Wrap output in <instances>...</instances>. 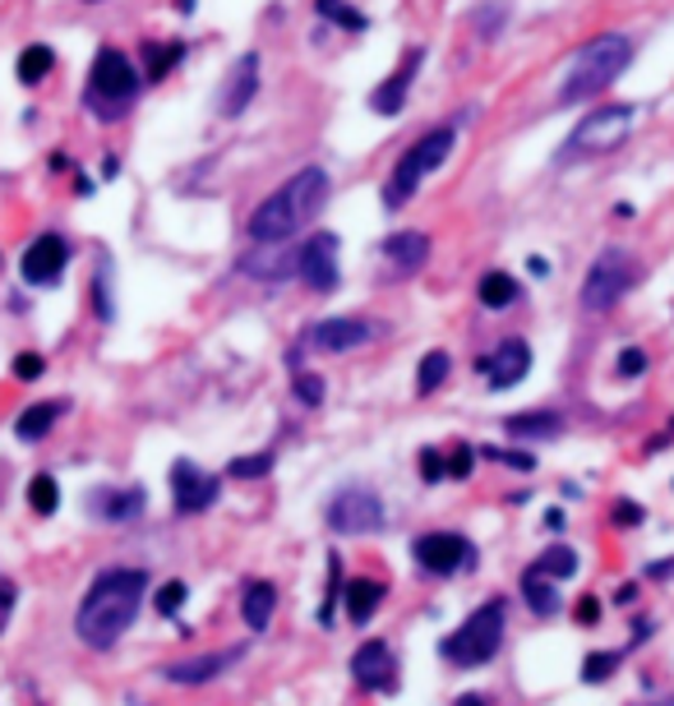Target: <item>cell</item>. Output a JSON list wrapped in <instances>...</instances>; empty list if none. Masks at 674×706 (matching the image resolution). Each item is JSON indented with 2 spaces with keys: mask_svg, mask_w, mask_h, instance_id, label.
Returning <instances> with one entry per match:
<instances>
[{
  "mask_svg": "<svg viewBox=\"0 0 674 706\" xmlns=\"http://www.w3.org/2000/svg\"><path fill=\"white\" fill-rule=\"evenodd\" d=\"M383 259H388V264H393L402 277H407V273H421L425 259H430V235H425V231H398V235H388V241H383Z\"/></svg>",
  "mask_w": 674,
  "mask_h": 706,
  "instance_id": "44dd1931",
  "label": "cell"
},
{
  "mask_svg": "<svg viewBox=\"0 0 674 706\" xmlns=\"http://www.w3.org/2000/svg\"><path fill=\"white\" fill-rule=\"evenodd\" d=\"M476 471V449L472 443H453V453H449V476L453 481H466Z\"/></svg>",
  "mask_w": 674,
  "mask_h": 706,
  "instance_id": "74e56055",
  "label": "cell"
},
{
  "mask_svg": "<svg viewBox=\"0 0 674 706\" xmlns=\"http://www.w3.org/2000/svg\"><path fill=\"white\" fill-rule=\"evenodd\" d=\"M439 476H449V457L439 453V449H421V481L434 485Z\"/></svg>",
  "mask_w": 674,
  "mask_h": 706,
  "instance_id": "ab89813d",
  "label": "cell"
},
{
  "mask_svg": "<svg viewBox=\"0 0 674 706\" xmlns=\"http://www.w3.org/2000/svg\"><path fill=\"white\" fill-rule=\"evenodd\" d=\"M218 476H209V471H199L194 462H176L171 466V504L176 513H186V517H199V513H209L218 504Z\"/></svg>",
  "mask_w": 674,
  "mask_h": 706,
  "instance_id": "7c38bea8",
  "label": "cell"
},
{
  "mask_svg": "<svg viewBox=\"0 0 674 706\" xmlns=\"http://www.w3.org/2000/svg\"><path fill=\"white\" fill-rule=\"evenodd\" d=\"M10 610H14V587H10V582H0V628H6Z\"/></svg>",
  "mask_w": 674,
  "mask_h": 706,
  "instance_id": "7dc6e473",
  "label": "cell"
},
{
  "mask_svg": "<svg viewBox=\"0 0 674 706\" xmlns=\"http://www.w3.org/2000/svg\"><path fill=\"white\" fill-rule=\"evenodd\" d=\"M652 706H674V697H665V702H652Z\"/></svg>",
  "mask_w": 674,
  "mask_h": 706,
  "instance_id": "681fc988",
  "label": "cell"
},
{
  "mask_svg": "<svg viewBox=\"0 0 674 706\" xmlns=\"http://www.w3.org/2000/svg\"><path fill=\"white\" fill-rule=\"evenodd\" d=\"M42 370H46V360L38 351H19L14 356V379L29 383V379H42Z\"/></svg>",
  "mask_w": 674,
  "mask_h": 706,
  "instance_id": "b9f144b4",
  "label": "cell"
},
{
  "mask_svg": "<svg viewBox=\"0 0 674 706\" xmlns=\"http://www.w3.org/2000/svg\"><path fill=\"white\" fill-rule=\"evenodd\" d=\"M273 453H250V457H236V462H231L227 471H231V476H241V481H259V476H268V471H273Z\"/></svg>",
  "mask_w": 674,
  "mask_h": 706,
  "instance_id": "8d00e7d4",
  "label": "cell"
},
{
  "mask_svg": "<svg viewBox=\"0 0 674 706\" xmlns=\"http://www.w3.org/2000/svg\"><path fill=\"white\" fill-rule=\"evenodd\" d=\"M383 596H388L383 582H375V578H351V582H347V619H351V623L375 619V610L383 605Z\"/></svg>",
  "mask_w": 674,
  "mask_h": 706,
  "instance_id": "cb8c5ba5",
  "label": "cell"
},
{
  "mask_svg": "<svg viewBox=\"0 0 674 706\" xmlns=\"http://www.w3.org/2000/svg\"><path fill=\"white\" fill-rule=\"evenodd\" d=\"M614 521H619V527H638V521H642V508L629 504V499H619V504H614Z\"/></svg>",
  "mask_w": 674,
  "mask_h": 706,
  "instance_id": "f6af8a7d",
  "label": "cell"
},
{
  "mask_svg": "<svg viewBox=\"0 0 674 706\" xmlns=\"http://www.w3.org/2000/svg\"><path fill=\"white\" fill-rule=\"evenodd\" d=\"M485 457H495V462H504V466H517V471H531V466H536L527 453H504V449H489Z\"/></svg>",
  "mask_w": 674,
  "mask_h": 706,
  "instance_id": "bcb514c9",
  "label": "cell"
},
{
  "mask_svg": "<svg viewBox=\"0 0 674 706\" xmlns=\"http://www.w3.org/2000/svg\"><path fill=\"white\" fill-rule=\"evenodd\" d=\"M476 365H481V375L489 379V388L504 392V388H513V383L527 379V370H531V347L523 343V337H508V343H499L495 356H485V360H476Z\"/></svg>",
  "mask_w": 674,
  "mask_h": 706,
  "instance_id": "2e32d148",
  "label": "cell"
},
{
  "mask_svg": "<svg viewBox=\"0 0 674 706\" xmlns=\"http://www.w3.org/2000/svg\"><path fill=\"white\" fill-rule=\"evenodd\" d=\"M324 521L337 536H375L383 527V499L370 485H343L324 504Z\"/></svg>",
  "mask_w": 674,
  "mask_h": 706,
  "instance_id": "ba28073f",
  "label": "cell"
},
{
  "mask_svg": "<svg viewBox=\"0 0 674 706\" xmlns=\"http://www.w3.org/2000/svg\"><path fill=\"white\" fill-rule=\"evenodd\" d=\"M453 144H457V135L449 125H439V129H425V135L398 157V167H393V176H388V186H383V208H388V213H398V208L421 190V180L449 162Z\"/></svg>",
  "mask_w": 674,
  "mask_h": 706,
  "instance_id": "8992f818",
  "label": "cell"
},
{
  "mask_svg": "<svg viewBox=\"0 0 674 706\" xmlns=\"http://www.w3.org/2000/svg\"><path fill=\"white\" fill-rule=\"evenodd\" d=\"M88 504H93V517H102V521H135L148 508V494H144V485H125V489L107 485V489H93Z\"/></svg>",
  "mask_w": 674,
  "mask_h": 706,
  "instance_id": "ffe728a7",
  "label": "cell"
},
{
  "mask_svg": "<svg viewBox=\"0 0 674 706\" xmlns=\"http://www.w3.org/2000/svg\"><path fill=\"white\" fill-rule=\"evenodd\" d=\"M633 277H638V264L624 254V250H601L596 254V264L587 268V282H582V305L591 309V314H605L610 305H619L624 301V292L633 286Z\"/></svg>",
  "mask_w": 674,
  "mask_h": 706,
  "instance_id": "9c48e42d",
  "label": "cell"
},
{
  "mask_svg": "<svg viewBox=\"0 0 674 706\" xmlns=\"http://www.w3.org/2000/svg\"><path fill=\"white\" fill-rule=\"evenodd\" d=\"M273 610H277V587L273 582H250L245 596H241V619L254 628V633H264L273 623Z\"/></svg>",
  "mask_w": 674,
  "mask_h": 706,
  "instance_id": "603a6c76",
  "label": "cell"
},
{
  "mask_svg": "<svg viewBox=\"0 0 674 706\" xmlns=\"http://www.w3.org/2000/svg\"><path fill=\"white\" fill-rule=\"evenodd\" d=\"M301 264V250H282V245H259L250 259H245V273L254 277H264V282H282V277H292Z\"/></svg>",
  "mask_w": 674,
  "mask_h": 706,
  "instance_id": "7402d4cb",
  "label": "cell"
},
{
  "mask_svg": "<svg viewBox=\"0 0 674 706\" xmlns=\"http://www.w3.org/2000/svg\"><path fill=\"white\" fill-rule=\"evenodd\" d=\"M296 398H301L305 407H319V402H324V379L301 370V375H296Z\"/></svg>",
  "mask_w": 674,
  "mask_h": 706,
  "instance_id": "60d3db41",
  "label": "cell"
},
{
  "mask_svg": "<svg viewBox=\"0 0 674 706\" xmlns=\"http://www.w3.org/2000/svg\"><path fill=\"white\" fill-rule=\"evenodd\" d=\"M65 264H70V241H65L61 231H42L38 241L23 250L19 273H23V282H29V286H56L61 273H65Z\"/></svg>",
  "mask_w": 674,
  "mask_h": 706,
  "instance_id": "8fae6325",
  "label": "cell"
},
{
  "mask_svg": "<svg viewBox=\"0 0 674 706\" xmlns=\"http://www.w3.org/2000/svg\"><path fill=\"white\" fill-rule=\"evenodd\" d=\"M180 61H186V42H144V78H152V84L167 78Z\"/></svg>",
  "mask_w": 674,
  "mask_h": 706,
  "instance_id": "83f0119b",
  "label": "cell"
},
{
  "mask_svg": "<svg viewBox=\"0 0 674 706\" xmlns=\"http://www.w3.org/2000/svg\"><path fill=\"white\" fill-rule=\"evenodd\" d=\"M29 508H33L38 517H51V513L61 508V485H56V476H46V471H42V476L29 481Z\"/></svg>",
  "mask_w": 674,
  "mask_h": 706,
  "instance_id": "1f68e13d",
  "label": "cell"
},
{
  "mask_svg": "<svg viewBox=\"0 0 674 706\" xmlns=\"http://www.w3.org/2000/svg\"><path fill=\"white\" fill-rule=\"evenodd\" d=\"M328 171L324 167H305L296 171L292 180H282V186L254 208L250 213V241L254 245H282L292 241L296 231H305L324 213L328 203Z\"/></svg>",
  "mask_w": 674,
  "mask_h": 706,
  "instance_id": "7a4b0ae2",
  "label": "cell"
},
{
  "mask_svg": "<svg viewBox=\"0 0 674 706\" xmlns=\"http://www.w3.org/2000/svg\"><path fill=\"white\" fill-rule=\"evenodd\" d=\"M61 402H38V407H23L19 411V421H14V434L23 439V443H38V439H46L51 430H56V421H61Z\"/></svg>",
  "mask_w": 674,
  "mask_h": 706,
  "instance_id": "d4e9b609",
  "label": "cell"
},
{
  "mask_svg": "<svg viewBox=\"0 0 674 706\" xmlns=\"http://www.w3.org/2000/svg\"><path fill=\"white\" fill-rule=\"evenodd\" d=\"M573 614H578V623H582V628H591V623H601V600H596V596H582Z\"/></svg>",
  "mask_w": 674,
  "mask_h": 706,
  "instance_id": "ee69618b",
  "label": "cell"
},
{
  "mask_svg": "<svg viewBox=\"0 0 674 706\" xmlns=\"http://www.w3.org/2000/svg\"><path fill=\"white\" fill-rule=\"evenodd\" d=\"M523 600L531 605V614H536V619L559 614V591H555V582L546 578V572H536V568H527V572H523Z\"/></svg>",
  "mask_w": 674,
  "mask_h": 706,
  "instance_id": "4316f807",
  "label": "cell"
},
{
  "mask_svg": "<svg viewBox=\"0 0 674 706\" xmlns=\"http://www.w3.org/2000/svg\"><path fill=\"white\" fill-rule=\"evenodd\" d=\"M144 591H148L144 568H102L93 587L84 591L80 610H74V633H80V642L93 651L116 646L129 628H135Z\"/></svg>",
  "mask_w": 674,
  "mask_h": 706,
  "instance_id": "6da1fadb",
  "label": "cell"
},
{
  "mask_svg": "<svg viewBox=\"0 0 674 706\" xmlns=\"http://www.w3.org/2000/svg\"><path fill=\"white\" fill-rule=\"evenodd\" d=\"M629 61H633V42L624 33L591 38L587 46L573 51V61H568L564 84H559V102H587L596 93H605L614 78L629 70Z\"/></svg>",
  "mask_w": 674,
  "mask_h": 706,
  "instance_id": "3957f363",
  "label": "cell"
},
{
  "mask_svg": "<svg viewBox=\"0 0 674 706\" xmlns=\"http://www.w3.org/2000/svg\"><path fill=\"white\" fill-rule=\"evenodd\" d=\"M296 277L309 282V292H337V235L319 231L309 245H301Z\"/></svg>",
  "mask_w": 674,
  "mask_h": 706,
  "instance_id": "5bb4252c",
  "label": "cell"
},
{
  "mask_svg": "<svg viewBox=\"0 0 674 706\" xmlns=\"http://www.w3.org/2000/svg\"><path fill=\"white\" fill-rule=\"evenodd\" d=\"M504 623H508V605L495 596L485 600L481 610H472L462 619V628H453V633L439 642V656H444L449 665L457 670H476V665H489L499 656L504 646Z\"/></svg>",
  "mask_w": 674,
  "mask_h": 706,
  "instance_id": "277c9868",
  "label": "cell"
},
{
  "mask_svg": "<svg viewBox=\"0 0 674 706\" xmlns=\"http://www.w3.org/2000/svg\"><path fill=\"white\" fill-rule=\"evenodd\" d=\"M449 370H453L449 351H425L421 356V370H417V392H434L439 383L449 379Z\"/></svg>",
  "mask_w": 674,
  "mask_h": 706,
  "instance_id": "d6a6232c",
  "label": "cell"
},
{
  "mask_svg": "<svg viewBox=\"0 0 674 706\" xmlns=\"http://www.w3.org/2000/svg\"><path fill=\"white\" fill-rule=\"evenodd\" d=\"M245 656V646H231V651H199V656H180L176 665L162 670L167 684H213L218 674H227L231 665H236Z\"/></svg>",
  "mask_w": 674,
  "mask_h": 706,
  "instance_id": "9a60e30c",
  "label": "cell"
},
{
  "mask_svg": "<svg viewBox=\"0 0 674 706\" xmlns=\"http://www.w3.org/2000/svg\"><path fill=\"white\" fill-rule=\"evenodd\" d=\"M51 65H56V51L33 42V46H23L19 51V84H42V78L51 74Z\"/></svg>",
  "mask_w": 674,
  "mask_h": 706,
  "instance_id": "f546056e",
  "label": "cell"
},
{
  "mask_svg": "<svg viewBox=\"0 0 674 706\" xmlns=\"http://www.w3.org/2000/svg\"><path fill=\"white\" fill-rule=\"evenodd\" d=\"M411 559H417L421 572H430V578H453L457 568L476 559V549L462 531H425L411 540Z\"/></svg>",
  "mask_w": 674,
  "mask_h": 706,
  "instance_id": "30bf717a",
  "label": "cell"
},
{
  "mask_svg": "<svg viewBox=\"0 0 674 706\" xmlns=\"http://www.w3.org/2000/svg\"><path fill=\"white\" fill-rule=\"evenodd\" d=\"M343 591H347V582H343V559L328 555V596H324V605H319V623H324V628L337 623V596H343Z\"/></svg>",
  "mask_w": 674,
  "mask_h": 706,
  "instance_id": "836d02e7",
  "label": "cell"
},
{
  "mask_svg": "<svg viewBox=\"0 0 674 706\" xmlns=\"http://www.w3.org/2000/svg\"><path fill=\"white\" fill-rule=\"evenodd\" d=\"M421 61H425V46L411 51L407 65H402V70H393V74H388L383 84L370 93V107H375L379 116H398V112H402V102H407L411 84H417V74H421Z\"/></svg>",
  "mask_w": 674,
  "mask_h": 706,
  "instance_id": "d6986e66",
  "label": "cell"
},
{
  "mask_svg": "<svg viewBox=\"0 0 674 706\" xmlns=\"http://www.w3.org/2000/svg\"><path fill=\"white\" fill-rule=\"evenodd\" d=\"M453 706H489V697H481V693H462Z\"/></svg>",
  "mask_w": 674,
  "mask_h": 706,
  "instance_id": "c3c4849f",
  "label": "cell"
},
{
  "mask_svg": "<svg viewBox=\"0 0 674 706\" xmlns=\"http://www.w3.org/2000/svg\"><path fill=\"white\" fill-rule=\"evenodd\" d=\"M476 296H481V305L485 309H508L513 301H517V282L508 277V273H485L481 277V286H476Z\"/></svg>",
  "mask_w": 674,
  "mask_h": 706,
  "instance_id": "f1b7e54d",
  "label": "cell"
},
{
  "mask_svg": "<svg viewBox=\"0 0 674 706\" xmlns=\"http://www.w3.org/2000/svg\"><path fill=\"white\" fill-rule=\"evenodd\" d=\"M564 430L559 411H523V415H508L504 421V434L513 439H555Z\"/></svg>",
  "mask_w": 674,
  "mask_h": 706,
  "instance_id": "484cf974",
  "label": "cell"
},
{
  "mask_svg": "<svg viewBox=\"0 0 674 706\" xmlns=\"http://www.w3.org/2000/svg\"><path fill=\"white\" fill-rule=\"evenodd\" d=\"M614 670H619V651H591L582 661V684H605Z\"/></svg>",
  "mask_w": 674,
  "mask_h": 706,
  "instance_id": "e575fe53",
  "label": "cell"
},
{
  "mask_svg": "<svg viewBox=\"0 0 674 706\" xmlns=\"http://www.w3.org/2000/svg\"><path fill=\"white\" fill-rule=\"evenodd\" d=\"M186 600H190V587L176 578V582H162V587H158V596H152V610H158L162 619H171L180 605H186Z\"/></svg>",
  "mask_w": 674,
  "mask_h": 706,
  "instance_id": "d590c367",
  "label": "cell"
},
{
  "mask_svg": "<svg viewBox=\"0 0 674 706\" xmlns=\"http://www.w3.org/2000/svg\"><path fill=\"white\" fill-rule=\"evenodd\" d=\"M351 678L366 693H393L398 688V656H393V646L370 637V642H360L351 651Z\"/></svg>",
  "mask_w": 674,
  "mask_h": 706,
  "instance_id": "4fadbf2b",
  "label": "cell"
},
{
  "mask_svg": "<svg viewBox=\"0 0 674 706\" xmlns=\"http://www.w3.org/2000/svg\"><path fill=\"white\" fill-rule=\"evenodd\" d=\"M93 286H97V319L112 324V319H116V305H112V292H107V286H112V264L97 268V282H93Z\"/></svg>",
  "mask_w": 674,
  "mask_h": 706,
  "instance_id": "f35d334b",
  "label": "cell"
},
{
  "mask_svg": "<svg viewBox=\"0 0 674 706\" xmlns=\"http://www.w3.org/2000/svg\"><path fill=\"white\" fill-rule=\"evenodd\" d=\"M309 343L319 351H356V347L375 343V324L351 319V314H343V319H319L309 328Z\"/></svg>",
  "mask_w": 674,
  "mask_h": 706,
  "instance_id": "e0dca14e",
  "label": "cell"
},
{
  "mask_svg": "<svg viewBox=\"0 0 674 706\" xmlns=\"http://www.w3.org/2000/svg\"><path fill=\"white\" fill-rule=\"evenodd\" d=\"M139 84H144L139 65H129L125 51L102 46L97 56H93V70H88V93H84V102H88V112H93L97 120L112 125V120H120L129 107H135Z\"/></svg>",
  "mask_w": 674,
  "mask_h": 706,
  "instance_id": "5b68a950",
  "label": "cell"
},
{
  "mask_svg": "<svg viewBox=\"0 0 674 706\" xmlns=\"http://www.w3.org/2000/svg\"><path fill=\"white\" fill-rule=\"evenodd\" d=\"M638 125V107L633 102H610V107H596L568 139L564 157H591V152H610L629 139V129Z\"/></svg>",
  "mask_w": 674,
  "mask_h": 706,
  "instance_id": "52a82bcc",
  "label": "cell"
},
{
  "mask_svg": "<svg viewBox=\"0 0 674 706\" xmlns=\"http://www.w3.org/2000/svg\"><path fill=\"white\" fill-rule=\"evenodd\" d=\"M254 93H259V56H254V51H245V56L231 65V74L222 78V93H218L222 116H241L254 102Z\"/></svg>",
  "mask_w": 674,
  "mask_h": 706,
  "instance_id": "ac0fdd59",
  "label": "cell"
},
{
  "mask_svg": "<svg viewBox=\"0 0 674 706\" xmlns=\"http://www.w3.org/2000/svg\"><path fill=\"white\" fill-rule=\"evenodd\" d=\"M531 568H536V572H546L550 582H568V578H573V572H578V555H573V549H568V545H550L546 555H540Z\"/></svg>",
  "mask_w": 674,
  "mask_h": 706,
  "instance_id": "4dcf8cb0",
  "label": "cell"
},
{
  "mask_svg": "<svg viewBox=\"0 0 674 706\" xmlns=\"http://www.w3.org/2000/svg\"><path fill=\"white\" fill-rule=\"evenodd\" d=\"M646 370V351L642 347H629L624 356H619V375H624V379H633V375H642Z\"/></svg>",
  "mask_w": 674,
  "mask_h": 706,
  "instance_id": "7bdbcfd3",
  "label": "cell"
}]
</instances>
